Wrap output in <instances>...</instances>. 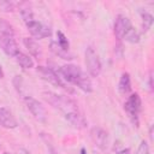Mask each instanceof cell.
<instances>
[{
	"label": "cell",
	"mask_w": 154,
	"mask_h": 154,
	"mask_svg": "<svg viewBox=\"0 0 154 154\" xmlns=\"http://www.w3.org/2000/svg\"><path fill=\"white\" fill-rule=\"evenodd\" d=\"M0 47L8 57H16V54L19 52L18 45L12 35H2L0 36Z\"/></svg>",
	"instance_id": "obj_9"
},
{
	"label": "cell",
	"mask_w": 154,
	"mask_h": 154,
	"mask_svg": "<svg viewBox=\"0 0 154 154\" xmlns=\"http://www.w3.org/2000/svg\"><path fill=\"white\" fill-rule=\"evenodd\" d=\"M124 109H125L129 119L132 122V124L138 126L140 113L142 109V101H141V97L137 93H132L128 96V99L124 103Z\"/></svg>",
	"instance_id": "obj_3"
},
{
	"label": "cell",
	"mask_w": 154,
	"mask_h": 154,
	"mask_svg": "<svg viewBox=\"0 0 154 154\" xmlns=\"http://www.w3.org/2000/svg\"><path fill=\"white\" fill-rule=\"evenodd\" d=\"M140 13H141V18H142V31L147 32L153 24V16L146 11H141Z\"/></svg>",
	"instance_id": "obj_17"
},
{
	"label": "cell",
	"mask_w": 154,
	"mask_h": 154,
	"mask_svg": "<svg viewBox=\"0 0 154 154\" xmlns=\"http://www.w3.org/2000/svg\"><path fill=\"white\" fill-rule=\"evenodd\" d=\"M118 91L122 95H126L131 91V79H130V75L128 72L122 73L120 78H119V83H118Z\"/></svg>",
	"instance_id": "obj_14"
},
{
	"label": "cell",
	"mask_w": 154,
	"mask_h": 154,
	"mask_svg": "<svg viewBox=\"0 0 154 154\" xmlns=\"http://www.w3.org/2000/svg\"><path fill=\"white\" fill-rule=\"evenodd\" d=\"M59 76L67 83L78 87L84 93L93 91V83L87 72H84L78 65L66 64L59 67Z\"/></svg>",
	"instance_id": "obj_2"
},
{
	"label": "cell",
	"mask_w": 154,
	"mask_h": 154,
	"mask_svg": "<svg viewBox=\"0 0 154 154\" xmlns=\"http://www.w3.org/2000/svg\"><path fill=\"white\" fill-rule=\"evenodd\" d=\"M37 72L38 75L42 77V79H45L46 82L55 85V87H60L65 90H69V88L66 87V83L65 81L54 71L52 70L51 67H46V66H37Z\"/></svg>",
	"instance_id": "obj_5"
},
{
	"label": "cell",
	"mask_w": 154,
	"mask_h": 154,
	"mask_svg": "<svg viewBox=\"0 0 154 154\" xmlns=\"http://www.w3.org/2000/svg\"><path fill=\"white\" fill-rule=\"evenodd\" d=\"M17 154H30L26 149H24V148H19L18 150H17Z\"/></svg>",
	"instance_id": "obj_23"
},
{
	"label": "cell",
	"mask_w": 154,
	"mask_h": 154,
	"mask_svg": "<svg viewBox=\"0 0 154 154\" xmlns=\"http://www.w3.org/2000/svg\"><path fill=\"white\" fill-rule=\"evenodd\" d=\"M57 36H58V45L59 46H61L64 49H67V51H70V43H69V41H67V38H66V36L61 32V31H58L57 32Z\"/></svg>",
	"instance_id": "obj_20"
},
{
	"label": "cell",
	"mask_w": 154,
	"mask_h": 154,
	"mask_svg": "<svg viewBox=\"0 0 154 154\" xmlns=\"http://www.w3.org/2000/svg\"><path fill=\"white\" fill-rule=\"evenodd\" d=\"M42 97L55 109H58L64 118L76 129H84L87 126V120L78 108L75 100L66 95H60L53 91H43Z\"/></svg>",
	"instance_id": "obj_1"
},
{
	"label": "cell",
	"mask_w": 154,
	"mask_h": 154,
	"mask_svg": "<svg viewBox=\"0 0 154 154\" xmlns=\"http://www.w3.org/2000/svg\"><path fill=\"white\" fill-rule=\"evenodd\" d=\"M49 48H51V51H52L57 57H59V58H61V59H64V60H71V59H73V55L70 53V51L64 49L61 46L58 45L57 41H52L51 45H49Z\"/></svg>",
	"instance_id": "obj_13"
},
{
	"label": "cell",
	"mask_w": 154,
	"mask_h": 154,
	"mask_svg": "<svg viewBox=\"0 0 154 154\" xmlns=\"http://www.w3.org/2000/svg\"><path fill=\"white\" fill-rule=\"evenodd\" d=\"M25 105L28 107V109L30 111V113L34 116V118L38 122L45 123L47 120V111L45 108V106L36 99H34L32 96H25L24 97Z\"/></svg>",
	"instance_id": "obj_6"
},
{
	"label": "cell",
	"mask_w": 154,
	"mask_h": 154,
	"mask_svg": "<svg viewBox=\"0 0 154 154\" xmlns=\"http://www.w3.org/2000/svg\"><path fill=\"white\" fill-rule=\"evenodd\" d=\"M152 79H153V76H152V72H150V75H149V88H150V89H153V83H152Z\"/></svg>",
	"instance_id": "obj_24"
},
{
	"label": "cell",
	"mask_w": 154,
	"mask_h": 154,
	"mask_svg": "<svg viewBox=\"0 0 154 154\" xmlns=\"http://www.w3.org/2000/svg\"><path fill=\"white\" fill-rule=\"evenodd\" d=\"M84 58H85V67H87L88 73L91 77H97L101 73L102 65H101V60H100L99 54L96 53V51L91 46H89L85 49Z\"/></svg>",
	"instance_id": "obj_4"
},
{
	"label": "cell",
	"mask_w": 154,
	"mask_h": 154,
	"mask_svg": "<svg viewBox=\"0 0 154 154\" xmlns=\"http://www.w3.org/2000/svg\"><path fill=\"white\" fill-rule=\"evenodd\" d=\"M90 138L94 142V144L102 152H106L109 146V135L108 132L100 128V126H94L90 129Z\"/></svg>",
	"instance_id": "obj_7"
},
{
	"label": "cell",
	"mask_w": 154,
	"mask_h": 154,
	"mask_svg": "<svg viewBox=\"0 0 154 154\" xmlns=\"http://www.w3.org/2000/svg\"><path fill=\"white\" fill-rule=\"evenodd\" d=\"M136 154H150L149 153V146H148V143L144 140L141 141V143H140V146L137 148Z\"/></svg>",
	"instance_id": "obj_21"
},
{
	"label": "cell",
	"mask_w": 154,
	"mask_h": 154,
	"mask_svg": "<svg viewBox=\"0 0 154 154\" xmlns=\"http://www.w3.org/2000/svg\"><path fill=\"white\" fill-rule=\"evenodd\" d=\"M17 8V4L11 1H0V11L2 12H13Z\"/></svg>",
	"instance_id": "obj_19"
},
{
	"label": "cell",
	"mask_w": 154,
	"mask_h": 154,
	"mask_svg": "<svg viewBox=\"0 0 154 154\" xmlns=\"http://www.w3.org/2000/svg\"><path fill=\"white\" fill-rule=\"evenodd\" d=\"M23 43L26 47V49L29 51V53L31 55H34L35 58H40L42 55V49L41 46L38 45V42L34 38H29V37H24L23 38Z\"/></svg>",
	"instance_id": "obj_12"
},
{
	"label": "cell",
	"mask_w": 154,
	"mask_h": 154,
	"mask_svg": "<svg viewBox=\"0 0 154 154\" xmlns=\"http://www.w3.org/2000/svg\"><path fill=\"white\" fill-rule=\"evenodd\" d=\"M14 60H16L17 64H18L20 67H23V69H31V67H34V60H32L29 55H26V54H24V53H22V52H18V53L16 54Z\"/></svg>",
	"instance_id": "obj_15"
},
{
	"label": "cell",
	"mask_w": 154,
	"mask_h": 154,
	"mask_svg": "<svg viewBox=\"0 0 154 154\" xmlns=\"http://www.w3.org/2000/svg\"><path fill=\"white\" fill-rule=\"evenodd\" d=\"M4 154H8V153H4Z\"/></svg>",
	"instance_id": "obj_27"
},
{
	"label": "cell",
	"mask_w": 154,
	"mask_h": 154,
	"mask_svg": "<svg viewBox=\"0 0 154 154\" xmlns=\"http://www.w3.org/2000/svg\"><path fill=\"white\" fill-rule=\"evenodd\" d=\"M117 154H132V152L130 148H123L119 152H117Z\"/></svg>",
	"instance_id": "obj_22"
},
{
	"label": "cell",
	"mask_w": 154,
	"mask_h": 154,
	"mask_svg": "<svg viewBox=\"0 0 154 154\" xmlns=\"http://www.w3.org/2000/svg\"><path fill=\"white\" fill-rule=\"evenodd\" d=\"M123 40H125L126 42H130V43H137L140 41V34L132 26V24L129 25L128 29L125 30V32L123 35Z\"/></svg>",
	"instance_id": "obj_16"
},
{
	"label": "cell",
	"mask_w": 154,
	"mask_h": 154,
	"mask_svg": "<svg viewBox=\"0 0 154 154\" xmlns=\"http://www.w3.org/2000/svg\"><path fill=\"white\" fill-rule=\"evenodd\" d=\"M4 77V71H2V66L0 65V78H2Z\"/></svg>",
	"instance_id": "obj_25"
},
{
	"label": "cell",
	"mask_w": 154,
	"mask_h": 154,
	"mask_svg": "<svg viewBox=\"0 0 154 154\" xmlns=\"http://www.w3.org/2000/svg\"><path fill=\"white\" fill-rule=\"evenodd\" d=\"M81 154H87V153H85V149H84V148H82V149H81Z\"/></svg>",
	"instance_id": "obj_26"
},
{
	"label": "cell",
	"mask_w": 154,
	"mask_h": 154,
	"mask_svg": "<svg viewBox=\"0 0 154 154\" xmlns=\"http://www.w3.org/2000/svg\"><path fill=\"white\" fill-rule=\"evenodd\" d=\"M2 35H14V30H13V26L5 19H2L0 17V36Z\"/></svg>",
	"instance_id": "obj_18"
},
{
	"label": "cell",
	"mask_w": 154,
	"mask_h": 154,
	"mask_svg": "<svg viewBox=\"0 0 154 154\" xmlns=\"http://www.w3.org/2000/svg\"><path fill=\"white\" fill-rule=\"evenodd\" d=\"M26 25V29L28 31L30 32V35L35 38H46V37H49L52 35V30L49 26L45 25L43 23L41 22H37L35 19H31L29 22L25 23Z\"/></svg>",
	"instance_id": "obj_8"
},
{
	"label": "cell",
	"mask_w": 154,
	"mask_h": 154,
	"mask_svg": "<svg viewBox=\"0 0 154 154\" xmlns=\"http://www.w3.org/2000/svg\"><path fill=\"white\" fill-rule=\"evenodd\" d=\"M0 126L5 129H14L18 126L16 117L6 107H0Z\"/></svg>",
	"instance_id": "obj_10"
},
{
	"label": "cell",
	"mask_w": 154,
	"mask_h": 154,
	"mask_svg": "<svg viewBox=\"0 0 154 154\" xmlns=\"http://www.w3.org/2000/svg\"><path fill=\"white\" fill-rule=\"evenodd\" d=\"M131 25V22L128 17L123 16V14H118L116 17V20H114V35L118 40H123V35L125 32V30L128 29V26Z\"/></svg>",
	"instance_id": "obj_11"
}]
</instances>
